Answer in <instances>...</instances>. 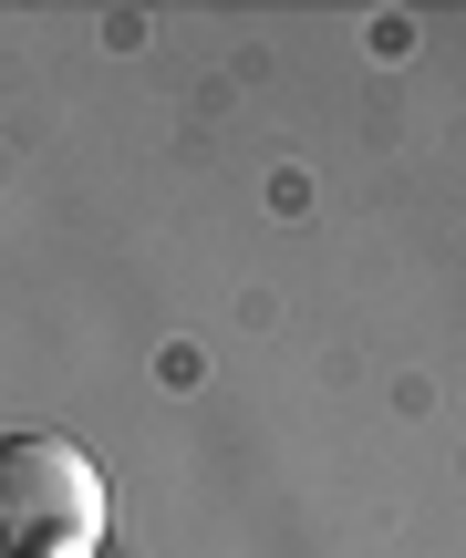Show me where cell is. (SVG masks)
Instances as JSON below:
<instances>
[{"label": "cell", "instance_id": "6da1fadb", "mask_svg": "<svg viewBox=\"0 0 466 558\" xmlns=\"http://www.w3.org/2000/svg\"><path fill=\"white\" fill-rule=\"evenodd\" d=\"M104 476L62 435H0V558H94Z\"/></svg>", "mask_w": 466, "mask_h": 558}]
</instances>
